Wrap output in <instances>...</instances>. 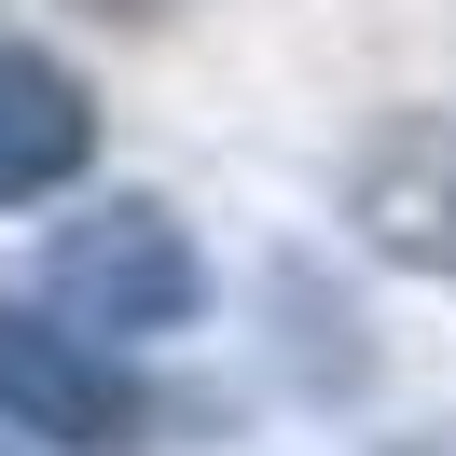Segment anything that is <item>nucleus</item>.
Wrapping results in <instances>:
<instances>
[{
  "label": "nucleus",
  "instance_id": "obj_1",
  "mask_svg": "<svg viewBox=\"0 0 456 456\" xmlns=\"http://www.w3.org/2000/svg\"><path fill=\"white\" fill-rule=\"evenodd\" d=\"M42 305L84 318V332H111V346H139V332H180V318L208 305V263H194V235L152 194H111V208H84V222H56Z\"/></svg>",
  "mask_w": 456,
  "mask_h": 456
},
{
  "label": "nucleus",
  "instance_id": "obj_2",
  "mask_svg": "<svg viewBox=\"0 0 456 456\" xmlns=\"http://www.w3.org/2000/svg\"><path fill=\"white\" fill-rule=\"evenodd\" d=\"M0 415L56 456H139L152 443V387L84 318H0Z\"/></svg>",
  "mask_w": 456,
  "mask_h": 456
},
{
  "label": "nucleus",
  "instance_id": "obj_3",
  "mask_svg": "<svg viewBox=\"0 0 456 456\" xmlns=\"http://www.w3.org/2000/svg\"><path fill=\"white\" fill-rule=\"evenodd\" d=\"M97 152V111H84V84H69L56 56H28V42H0V208H28V194H56L69 167Z\"/></svg>",
  "mask_w": 456,
  "mask_h": 456
}]
</instances>
